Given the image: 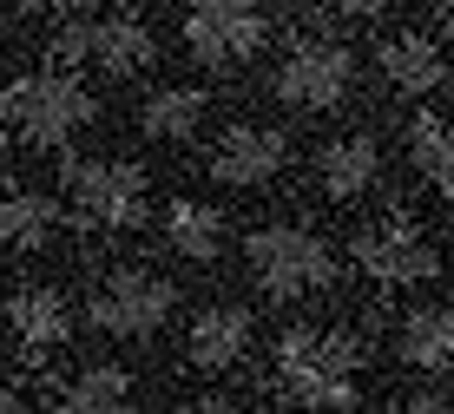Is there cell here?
I'll use <instances>...</instances> for the list:
<instances>
[{"instance_id": "obj_1", "label": "cell", "mask_w": 454, "mask_h": 414, "mask_svg": "<svg viewBox=\"0 0 454 414\" xmlns=\"http://www.w3.org/2000/svg\"><path fill=\"white\" fill-rule=\"evenodd\" d=\"M356 369H363V342H356L349 329L296 323V329H284V342H277V388H284L296 408H356L363 402Z\"/></svg>"}, {"instance_id": "obj_2", "label": "cell", "mask_w": 454, "mask_h": 414, "mask_svg": "<svg viewBox=\"0 0 454 414\" xmlns=\"http://www.w3.org/2000/svg\"><path fill=\"white\" fill-rule=\"evenodd\" d=\"M244 263H250V283L277 302L317 296L336 283V250L309 224H257L244 237Z\"/></svg>"}, {"instance_id": "obj_3", "label": "cell", "mask_w": 454, "mask_h": 414, "mask_svg": "<svg viewBox=\"0 0 454 414\" xmlns=\"http://www.w3.org/2000/svg\"><path fill=\"white\" fill-rule=\"evenodd\" d=\"M171 309H178V283L159 263H113L86 296V323L99 336H119V342L159 336L171 323Z\"/></svg>"}, {"instance_id": "obj_4", "label": "cell", "mask_w": 454, "mask_h": 414, "mask_svg": "<svg viewBox=\"0 0 454 414\" xmlns=\"http://www.w3.org/2000/svg\"><path fill=\"white\" fill-rule=\"evenodd\" d=\"M92 113H99L92 92L59 66L0 86V132L20 138V145H67L80 125H92Z\"/></svg>"}, {"instance_id": "obj_5", "label": "cell", "mask_w": 454, "mask_h": 414, "mask_svg": "<svg viewBox=\"0 0 454 414\" xmlns=\"http://www.w3.org/2000/svg\"><path fill=\"white\" fill-rule=\"evenodd\" d=\"M356 86V53L330 34H296L270 73V92L290 113H336Z\"/></svg>"}, {"instance_id": "obj_6", "label": "cell", "mask_w": 454, "mask_h": 414, "mask_svg": "<svg viewBox=\"0 0 454 414\" xmlns=\"http://www.w3.org/2000/svg\"><path fill=\"white\" fill-rule=\"evenodd\" d=\"M349 257H356V269H363L369 283H382V290H409V283H428L434 269H442L428 230H421V217L402 211V204H395V211H382L375 224L356 230Z\"/></svg>"}, {"instance_id": "obj_7", "label": "cell", "mask_w": 454, "mask_h": 414, "mask_svg": "<svg viewBox=\"0 0 454 414\" xmlns=\"http://www.w3.org/2000/svg\"><path fill=\"white\" fill-rule=\"evenodd\" d=\"M67 204L92 230H132L152 211V184L125 158H80V165H67Z\"/></svg>"}, {"instance_id": "obj_8", "label": "cell", "mask_w": 454, "mask_h": 414, "mask_svg": "<svg viewBox=\"0 0 454 414\" xmlns=\"http://www.w3.org/2000/svg\"><path fill=\"white\" fill-rule=\"evenodd\" d=\"M263 40H270V0H192V13H184V46L211 73L257 59Z\"/></svg>"}, {"instance_id": "obj_9", "label": "cell", "mask_w": 454, "mask_h": 414, "mask_svg": "<svg viewBox=\"0 0 454 414\" xmlns=\"http://www.w3.org/2000/svg\"><path fill=\"white\" fill-rule=\"evenodd\" d=\"M290 165V132H277V125H224V138L211 145V178H224V184H238V191H257V184H270L277 171Z\"/></svg>"}, {"instance_id": "obj_10", "label": "cell", "mask_w": 454, "mask_h": 414, "mask_svg": "<svg viewBox=\"0 0 454 414\" xmlns=\"http://www.w3.org/2000/svg\"><path fill=\"white\" fill-rule=\"evenodd\" d=\"M250 336H257V323H250L238 302H211V309H198L192 329H184V369L231 375L250 355Z\"/></svg>"}, {"instance_id": "obj_11", "label": "cell", "mask_w": 454, "mask_h": 414, "mask_svg": "<svg viewBox=\"0 0 454 414\" xmlns=\"http://www.w3.org/2000/svg\"><path fill=\"white\" fill-rule=\"evenodd\" d=\"M86 59L113 79H132L159 59V40H152V27L138 13H106V20L86 27Z\"/></svg>"}, {"instance_id": "obj_12", "label": "cell", "mask_w": 454, "mask_h": 414, "mask_svg": "<svg viewBox=\"0 0 454 414\" xmlns=\"http://www.w3.org/2000/svg\"><path fill=\"white\" fill-rule=\"evenodd\" d=\"M375 66H382L388 92H402V99H415V92H434V86L448 79L442 46H434L428 34H415V27H402V34H388L382 46H375Z\"/></svg>"}, {"instance_id": "obj_13", "label": "cell", "mask_w": 454, "mask_h": 414, "mask_svg": "<svg viewBox=\"0 0 454 414\" xmlns=\"http://www.w3.org/2000/svg\"><path fill=\"white\" fill-rule=\"evenodd\" d=\"M375 171H382V152H375L369 132H336L330 145L317 152V191H323L330 204L363 198V191L375 184Z\"/></svg>"}, {"instance_id": "obj_14", "label": "cell", "mask_w": 454, "mask_h": 414, "mask_svg": "<svg viewBox=\"0 0 454 414\" xmlns=\"http://www.w3.org/2000/svg\"><path fill=\"white\" fill-rule=\"evenodd\" d=\"M7 323L13 336H20L27 355H46V348H59L73 336V302L53 290V283H27V290H13L7 302Z\"/></svg>"}, {"instance_id": "obj_15", "label": "cell", "mask_w": 454, "mask_h": 414, "mask_svg": "<svg viewBox=\"0 0 454 414\" xmlns=\"http://www.w3.org/2000/svg\"><path fill=\"white\" fill-rule=\"evenodd\" d=\"M165 244L178 250L184 263H217V257H224V244H231V224H224L217 204L178 198V204H165Z\"/></svg>"}, {"instance_id": "obj_16", "label": "cell", "mask_w": 454, "mask_h": 414, "mask_svg": "<svg viewBox=\"0 0 454 414\" xmlns=\"http://www.w3.org/2000/svg\"><path fill=\"white\" fill-rule=\"evenodd\" d=\"M205 113H211V99L198 86H159L145 105H138V132L159 138V145H192Z\"/></svg>"}, {"instance_id": "obj_17", "label": "cell", "mask_w": 454, "mask_h": 414, "mask_svg": "<svg viewBox=\"0 0 454 414\" xmlns=\"http://www.w3.org/2000/svg\"><path fill=\"white\" fill-rule=\"evenodd\" d=\"M395 355L421 375L454 369V309H409L395 323Z\"/></svg>"}, {"instance_id": "obj_18", "label": "cell", "mask_w": 454, "mask_h": 414, "mask_svg": "<svg viewBox=\"0 0 454 414\" xmlns=\"http://www.w3.org/2000/svg\"><path fill=\"white\" fill-rule=\"evenodd\" d=\"M132 394H138V375L132 369H119V362H86V369H73L53 388V402L73 408V414H106V408H125Z\"/></svg>"}, {"instance_id": "obj_19", "label": "cell", "mask_w": 454, "mask_h": 414, "mask_svg": "<svg viewBox=\"0 0 454 414\" xmlns=\"http://www.w3.org/2000/svg\"><path fill=\"white\" fill-rule=\"evenodd\" d=\"M59 230V204L46 191H0V244L7 250H46Z\"/></svg>"}, {"instance_id": "obj_20", "label": "cell", "mask_w": 454, "mask_h": 414, "mask_svg": "<svg viewBox=\"0 0 454 414\" xmlns=\"http://www.w3.org/2000/svg\"><path fill=\"white\" fill-rule=\"evenodd\" d=\"M409 158L442 198H454V113H421L409 125Z\"/></svg>"}, {"instance_id": "obj_21", "label": "cell", "mask_w": 454, "mask_h": 414, "mask_svg": "<svg viewBox=\"0 0 454 414\" xmlns=\"http://www.w3.org/2000/svg\"><path fill=\"white\" fill-rule=\"evenodd\" d=\"M323 7L349 13V20H363V13H382V0H323Z\"/></svg>"}, {"instance_id": "obj_22", "label": "cell", "mask_w": 454, "mask_h": 414, "mask_svg": "<svg viewBox=\"0 0 454 414\" xmlns=\"http://www.w3.org/2000/svg\"><path fill=\"white\" fill-rule=\"evenodd\" d=\"M415 414H434V408H454V394H409Z\"/></svg>"}, {"instance_id": "obj_23", "label": "cell", "mask_w": 454, "mask_h": 414, "mask_svg": "<svg viewBox=\"0 0 454 414\" xmlns=\"http://www.w3.org/2000/svg\"><path fill=\"white\" fill-rule=\"evenodd\" d=\"M46 7H59V13H86L92 0H46Z\"/></svg>"}, {"instance_id": "obj_24", "label": "cell", "mask_w": 454, "mask_h": 414, "mask_svg": "<svg viewBox=\"0 0 454 414\" xmlns=\"http://www.w3.org/2000/svg\"><path fill=\"white\" fill-rule=\"evenodd\" d=\"M13 408H20V394H13L7 381H0V414H13Z\"/></svg>"}, {"instance_id": "obj_25", "label": "cell", "mask_w": 454, "mask_h": 414, "mask_svg": "<svg viewBox=\"0 0 454 414\" xmlns=\"http://www.w3.org/2000/svg\"><path fill=\"white\" fill-rule=\"evenodd\" d=\"M434 7H454V0H434Z\"/></svg>"}, {"instance_id": "obj_26", "label": "cell", "mask_w": 454, "mask_h": 414, "mask_svg": "<svg viewBox=\"0 0 454 414\" xmlns=\"http://www.w3.org/2000/svg\"><path fill=\"white\" fill-rule=\"evenodd\" d=\"M0 46H7V34H0Z\"/></svg>"}]
</instances>
